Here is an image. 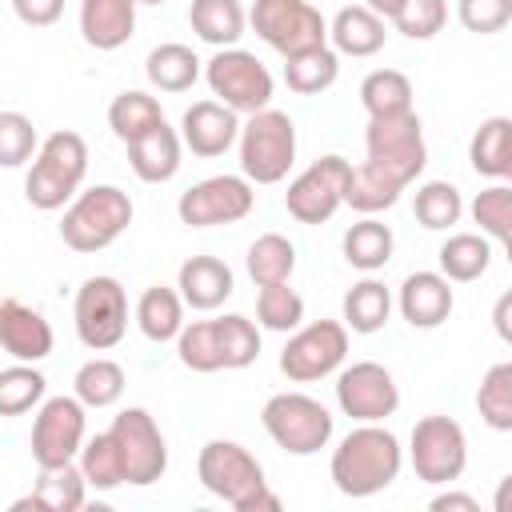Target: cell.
<instances>
[{
  "instance_id": "40",
  "label": "cell",
  "mask_w": 512,
  "mask_h": 512,
  "mask_svg": "<svg viewBox=\"0 0 512 512\" xmlns=\"http://www.w3.org/2000/svg\"><path fill=\"white\" fill-rule=\"evenodd\" d=\"M412 212H416V220H420L428 232H444V228H452V224L464 216L460 188L448 184V180H428V184L416 188Z\"/></svg>"
},
{
  "instance_id": "29",
  "label": "cell",
  "mask_w": 512,
  "mask_h": 512,
  "mask_svg": "<svg viewBox=\"0 0 512 512\" xmlns=\"http://www.w3.org/2000/svg\"><path fill=\"white\" fill-rule=\"evenodd\" d=\"M136 324L152 344H168L180 336L184 328V300L176 288L168 284H152L144 288V296L136 300Z\"/></svg>"
},
{
  "instance_id": "25",
  "label": "cell",
  "mask_w": 512,
  "mask_h": 512,
  "mask_svg": "<svg viewBox=\"0 0 512 512\" xmlns=\"http://www.w3.org/2000/svg\"><path fill=\"white\" fill-rule=\"evenodd\" d=\"M128 164L144 184H164V180L176 176V168H180V136L168 128V120L148 128L144 136L128 140Z\"/></svg>"
},
{
  "instance_id": "53",
  "label": "cell",
  "mask_w": 512,
  "mask_h": 512,
  "mask_svg": "<svg viewBox=\"0 0 512 512\" xmlns=\"http://www.w3.org/2000/svg\"><path fill=\"white\" fill-rule=\"evenodd\" d=\"M140 4H164V0H140Z\"/></svg>"
},
{
  "instance_id": "36",
  "label": "cell",
  "mask_w": 512,
  "mask_h": 512,
  "mask_svg": "<svg viewBox=\"0 0 512 512\" xmlns=\"http://www.w3.org/2000/svg\"><path fill=\"white\" fill-rule=\"evenodd\" d=\"M360 104L372 116H396L412 108V80L396 68H376L360 80Z\"/></svg>"
},
{
  "instance_id": "18",
  "label": "cell",
  "mask_w": 512,
  "mask_h": 512,
  "mask_svg": "<svg viewBox=\"0 0 512 512\" xmlns=\"http://www.w3.org/2000/svg\"><path fill=\"white\" fill-rule=\"evenodd\" d=\"M84 444V404L76 396L40 400L32 420V460L36 468H60L80 456Z\"/></svg>"
},
{
  "instance_id": "52",
  "label": "cell",
  "mask_w": 512,
  "mask_h": 512,
  "mask_svg": "<svg viewBox=\"0 0 512 512\" xmlns=\"http://www.w3.org/2000/svg\"><path fill=\"white\" fill-rule=\"evenodd\" d=\"M400 4H404V0H364V8L376 12L380 20H392V16L400 12Z\"/></svg>"
},
{
  "instance_id": "51",
  "label": "cell",
  "mask_w": 512,
  "mask_h": 512,
  "mask_svg": "<svg viewBox=\"0 0 512 512\" xmlns=\"http://www.w3.org/2000/svg\"><path fill=\"white\" fill-rule=\"evenodd\" d=\"M508 308H512V296L504 292V296L496 300V316H492V320H496V332H500V340H512V328H508Z\"/></svg>"
},
{
  "instance_id": "9",
  "label": "cell",
  "mask_w": 512,
  "mask_h": 512,
  "mask_svg": "<svg viewBox=\"0 0 512 512\" xmlns=\"http://www.w3.org/2000/svg\"><path fill=\"white\" fill-rule=\"evenodd\" d=\"M72 324L84 348L108 352L128 332V292L116 276H88L72 300Z\"/></svg>"
},
{
  "instance_id": "27",
  "label": "cell",
  "mask_w": 512,
  "mask_h": 512,
  "mask_svg": "<svg viewBox=\"0 0 512 512\" xmlns=\"http://www.w3.org/2000/svg\"><path fill=\"white\" fill-rule=\"evenodd\" d=\"M192 32L212 48H236V40L248 28V12L240 0H192L188 8Z\"/></svg>"
},
{
  "instance_id": "38",
  "label": "cell",
  "mask_w": 512,
  "mask_h": 512,
  "mask_svg": "<svg viewBox=\"0 0 512 512\" xmlns=\"http://www.w3.org/2000/svg\"><path fill=\"white\" fill-rule=\"evenodd\" d=\"M400 192H404V188H400L392 176H384L380 168H372V164L364 160V164H356V168L348 172L344 204H352V208L364 212V216H376V212L392 208V204L400 200Z\"/></svg>"
},
{
  "instance_id": "28",
  "label": "cell",
  "mask_w": 512,
  "mask_h": 512,
  "mask_svg": "<svg viewBox=\"0 0 512 512\" xmlns=\"http://www.w3.org/2000/svg\"><path fill=\"white\" fill-rule=\"evenodd\" d=\"M468 160L480 176L488 180H508L512 176V120L508 116H488L472 132Z\"/></svg>"
},
{
  "instance_id": "2",
  "label": "cell",
  "mask_w": 512,
  "mask_h": 512,
  "mask_svg": "<svg viewBox=\"0 0 512 512\" xmlns=\"http://www.w3.org/2000/svg\"><path fill=\"white\" fill-rule=\"evenodd\" d=\"M196 476L236 512H280V496L268 492L260 460L236 440H208L196 456Z\"/></svg>"
},
{
  "instance_id": "21",
  "label": "cell",
  "mask_w": 512,
  "mask_h": 512,
  "mask_svg": "<svg viewBox=\"0 0 512 512\" xmlns=\"http://www.w3.org/2000/svg\"><path fill=\"white\" fill-rule=\"evenodd\" d=\"M400 316L412 324V328H440L448 316H452V280H444L440 272H408L404 284H400Z\"/></svg>"
},
{
  "instance_id": "7",
  "label": "cell",
  "mask_w": 512,
  "mask_h": 512,
  "mask_svg": "<svg viewBox=\"0 0 512 512\" xmlns=\"http://www.w3.org/2000/svg\"><path fill=\"white\" fill-rule=\"evenodd\" d=\"M364 148H368V164L380 168L384 176H392L400 188H408L428 164L424 124L412 108L396 112V116H372L368 132H364Z\"/></svg>"
},
{
  "instance_id": "11",
  "label": "cell",
  "mask_w": 512,
  "mask_h": 512,
  "mask_svg": "<svg viewBox=\"0 0 512 512\" xmlns=\"http://www.w3.org/2000/svg\"><path fill=\"white\" fill-rule=\"evenodd\" d=\"M204 80L212 96H220L224 108L236 116H252L272 104V72L244 48H216V56L204 64Z\"/></svg>"
},
{
  "instance_id": "37",
  "label": "cell",
  "mask_w": 512,
  "mask_h": 512,
  "mask_svg": "<svg viewBox=\"0 0 512 512\" xmlns=\"http://www.w3.org/2000/svg\"><path fill=\"white\" fill-rule=\"evenodd\" d=\"M156 124H164V108H160L156 96H148V92H140V88H128V92H120V96L108 104V128H112L124 144L136 140V136H144V132L156 128Z\"/></svg>"
},
{
  "instance_id": "45",
  "label": "cell",
  "mask_w": 512,
  "mask_h": 512,
  "mask_svg": "<svg viewBox=\"0 0 512 512\" xmlns=\"http://www.w3.org/2000/svg\"><path fill=\"white\" fill-rule=\"evenodd\" d=\"M472 220L480 224V236H488L496 244H508L512 240V188L504 180H496L492 188L476 192Z\"/></svg>"
},
{
  "instance_id": "34",
  "label": "cell",
  "mask_w": 512,
  "mask_h": 512,
  "mask_svg": "<svg viewBox=\"0 0 512 512\" xmlns=\"http://www.w3.org/2000/svg\"><path fill=\"white\" fill-rule=\"evenodd\" d=\"M296 272V248L288 236L280 232H264L248 244V276L256 288H268V284H284L292 280Z\"/></svg>"
},
{
  "instance_id": "49",
  "label": "cell",
  "mask_w": 512,
  "mask_h": 512,
  "mask_svg": "<svg viewBox=\"0 0 512 512\" xmlns=\"http://www.w3.org/2000/svg\"><path fill=\"white\" fill-rule=\"evenodd\" d=\"M12 12H16L20 24H28V28H48V24L60 20L64 0H12Z\"/></svg>"
},
{
  "instance_id": "12",
  "label": "cell",
  "mask_w": 512,
  "mask_h": 512,
  "mask_svg": "<svg viewBox=\"0 0 512 512\" xmlns=\"http://www.w3.org/2000/svg\"><path fill=\"white\" fill-rule=\"evenodd\" d=\"M116 452H120V468H124V484L148 488L168 472V444L160 436V424L152 420L148 408H124L112 428H108Z\"/></svg>"
},
{
  "instance_id": "3",
  "label": "cell",
  "mask_w": 512,
  "mask_h": 512,
  "mask_svg": "<svg viewBox=\"0 0 512 512\" xmlns=\"http://www.w3.org/2000/svg\"><path fill=\"white\" fill-rule=\"evenodd\" d=\"M176 356L188 372H232L248 368L260 356V328L248 316H216L192 320L176 336Z\"/></svg>"
},
{
  "instance_id": "13",
  "label": "cell",
  "mask_w": 512,
  "mask_h": 512,
  "mask_svg": "<svg viewBox=\"0 0 512 512\" xmlns=\"http://www.w3.org/2000/svg\"><path fill=\"white\" fill-rule=\"evenodd\" d=\"M408 456L416 468V480L424 484H452L464 476L468 464V436L452 416H424L412 428Z\"/></svg>"
},
{
  "instance_id": "42",
  "label": "cell",
  "mask_w": 512,
  "mask_h": 512,
  "mask_svg": "<svg viewBox=\"0 0 512 512\" xmlns=\"http://www.w3.org/2000/svg\"><path fill=\"white\" fill-rule=\"evenodd\" d=\"M76 468H80L84 484H88V488H96V492H112V488H120V484H124L120 452H116V444H112V436H108V432H100V436H92V440H84V444H80Z\"/></svg>"
},
{
  "instance_id": "4",
  "label": "cell",
  "mask_w": 512,
  "mask_h": 512,
  "mask_svg": "<svg viewBox=\"0 0 512 512\" xmlns=\"http://www.w3.org/2000/svg\"><path fill=\"white\" fill-rule=\"evenodd\" d=\"M84 172H88V144H84V136L72 132V128H60L48 140H40V148L32 156V168L24 176V196H28L32 208L56 212V208H64L80 192Z\"/></svg>"
},
{
  "instance_id": "17",
  "label": "cell",
  "mask_w": 512,
  "mask_h": 512,
  "mask_svg": "<svg viewBox=\"0 0 512 512\" xmlns=\"http://www.w3.org/2000/svg\"><path fill=\"white\" fill-rule=\"evenodd\" d=\"M336 404L356 424H384L400 408V388L384 364L356 360L336 376Z\"/></svg>"
},
{
  "instance_id": "31",
  "label": "cell",
  "mask_w": 512,
  "mask_h": 512,
  "mask_svg": "<svg viewBox=\"0 0 512 512\" xmlns=\"http://www.w3.org/2000/svg\"><path fill=\"white\" fill-rule=\"evenodd\" d=\"M144 72L160 92H188L200 80V56L188 44H156L144 60Z\"/></svg>"
},
{
  "instance_id": "39",
  "label": "cell",
  "mask_w": 512,
  "mask_h": 512,
  "mask_svg": "<svg viewBox=\"0 0 512 512\" xmlns=\"http://www.w3.org/2000/svg\"><path fill=\"white\" fill-rule=\"evenodd\" d=\"M392 244H396L392 228L372 220V216H364L360 224H352L344 232V260L352 268H360V272H376V268H384L392 260Z\"/></svg>"
},
{
  "instance_id": "14",
  "label": "cell",
  "mask_w": 512,
  "mask_h": 512,
  "mask_svg": "<svg viewBox=\"0 0 512 512\" xmlns=\"http://www.w3.org/2000/svg\"><path fill=\"white\" fill-rule=\"evenodd\" d=\"M348 356V328L340 320H312L304 324L280 352V372L292 384H312L332 376Z\"/></svg>"
},
{
  "instance_id": "10",
  "label": "cell",
  "mask_w": 512,
  "mask_h": 512,
  "mask_svg": "<svg viewBox=\"0 0 512 512\" xmlns=\"http://www.w3.org/2000/svg\"><path fill=\"white\" fill-rule=\"evenodd\" d=\"M248 24L280 56H296L328 44V20L308 0H256L248 12Z\"/></svg>"
},
{
  "instance_id": "46",
  "label": "cell",
  "mask_w": 512,
  "mask_h": 512,
  "mask_svg": "<svg viewBox=\"0 0 512 512\" xmlns=\"http://www.w3.org/2000/svg\"><path fill=\"white\" fill-rule=\"evenodd\" d=\"M40 136L24 112H0V168H20L36 156Z\"/></svg>"
},
{
  "instance_id": "19",
  "label": "cell",
  "mask_w": 512,
  "mask_h": 512,
  "mask_svg": "<svg viewBox=\"0 0 512 512\" xmlns=\"http://www.w3.org/2000/svg\"><path fill=\"white\" fill-rule=\"evenodd\" d=\"M56 336L44 312H36L24 300H0V352H8L20 364H40L52 352Z\"/></svg>"
},
{
  "instance_id": "8",
  "label": "cell",
  "mask_w": 512,
  "mask_h": 512,
  "mask_svg": "<svg viewBox=\"0 0 512 512\" xmlns=\"http://www.w3.org/2000/svg\"><path fill=\"white\" fill-rule=\"evenodd\" d=\"M264 432L288 456H316L332 440V412L304 392H276L260 408Z\"/></svg>"
},
{
  "instance_id": "47",
  "label": "cell",
  "mask_w": 512,
  "mask_h": 512,
  "mask_svg": "<svg viewBox=\"0 0 512 512\" xmlns=\"http://www.w3.org/2000/svg\"><path fill=\"white\" fill-rule=\"evenodd\" d=\"M448 20V0H404L400 12L392 16V24L408 36V40H432Z\"/></svg>"
},
{
  "instance_id": "35",
  "label": "cell",
  "mask_w": 512,
  "mask_h": 512,
  "mask_svg": "<svg viewBox=\"0 0 512 512\" xmlns=\"http://www.w3.org/2000/svg\"><path fill=\"white\" fill-rule=\"evenodd\" d=\"M124 368L108 356H96L88 364L76 368V380H72V392L84 408H112L120 396H124Z\"/></svg>"
},
{
  "instance_id": "6",
  "label": "cell",
  "mask_w": 512,
  "mask_h": 512,
  "mask_svg": "<svg viewBox=\"0 0 512 512\" xmlns=\"http://www.w3.org/2000/svg\"><path fill=\"white\" fill-rule=\"evenodd\" d=\"M240 172L248 184H280L296 164V124L280 108H260L240 124Z\"/></svg>"
},
{
  "instance_id": "50",
  "label": "cell",
  "mask_w": 512,
  "mask_h": 512,
  "mask_svg": "<svg viewBox=\"0 0 512 512\" xmlns=\"http://www.w3.org/2000/svg\"><path fill=\"white\" fill-rule=\"evenodd\" d=\"M432 512H480V500L468 496V492H440L428 500Z\"/></svg>"
},
{
  "instance_id": "30",
  "label": "cell",
  "mask_w": 512,
  "mask_h": 512,
  "mask_svg": "<svg viewBox=\"0 0 512 512\" xmlns=\"http://www.w3.org/2000/svg\"><path fill=\"white\" fill-rule=\"evenodd\" d=\"M440 276L452 280V284H472L488 272L492 264V244L488 236L480 232H452L444 244H440Z\"/></svg>"
},
{
  "instance_id": "16",
  "label": "cell",
  "mask_w": 512,
  "mask_h": 512,
  "mask_svg": "<svg viewBox=\"0 0 512 512\" xmlns=\"http://www.w3.org/2000/svg\"><path fill=\"white\" fill-rule=\"evenodd\" d=\"M256 208V192L244 176H208L180 192L176 216L188 228H216V224H236Z\"/></svg>"
},
{
  "instance_id": "20",
  "label": "cell",
  "mask_w": 512,
  "mask_h": 512,
  "mask_svg": "<svg viewBox=\"0 0 512 512\" xmlns=\"http://www.w3.org/2000/svg\"><path fill=\"white\" fill-rule=\"evenodd\" d=\"M236 136H240V116L220 100H196L180 120V144L204 160L224 156L236 144Z\"/></svg>"
},
{
  "instance_id": "22",
  "label": "cell",
  "mask_w": 512,
  "mask_h": 512,
  "mask_svg": "<svg viewBox=\"0 0 512 512\" xmlns=\"http://www.w3.org/2000/svg\"><path fill=\"white\" fill-rule=\"evenodd\" d=\"M140 0H80V36L96 52H116L136 32Z\"/></svg>"
},
{
  "instance_id": "43",
  "label": "cell",
  "mask_w": 512,
  "mask_h": 512,
  "mask_svg": "<svg viewBox=\"0 0 512 512\" xmlns=\"http://www.w3.org/2000/svg\"><path fill=\"white\" fill-rule=\"evenodd\" d=\"M44 372L32 364H12L0 368V416H24L28 408H36L44 400Z\"/></svg>"
},
{
  "instance_id": "44",
  "label": "cell",
  "mask_w": 512,
  "mask_h": 512,
  "mask_svg": "<svg viewBox=\"0 0 512 512\" xmlns=\"http://www.w3.org/2000/svg\"><path fill=\"white\" fill-rule=\"evenodd\" d=\"M300 320H304V296L296 288H288V280L260 288V296H256V324L260 328L292 332V328H300Z\"/></svg>"
},
{
  "instance_id": "24",
  "label": "cell",
  "mask_w": 512,
  "mask_h": 512,
  "mask_svg": "<svg viewBox=\"0 0 512 512\" xmlns=\"http://www.w3.org/2000/svg\"><path fill=\"white\" fill-rule=\"evenodd\" d=\"M388 20H380L376 12H368L364 4H348L332 16L328 24V40H332V52L336 56H376L388 40Z\"/></svg>"
},
{
  "instance_id": "5",
  "label": "cell",
  "mask_w": 512,
  "mask_h": 512,
  "mask_svg": "<svg viewBox=\"0 0 512 512\" xmlns=\"http://www.w3.org/2000/svg\"><path fill=\"white\" fill-rule=\"evenodd\" d=\"M132 224V200L128 192H120L116 184H92L84 192H76L64 208L60 220V240L72 252H104L108 244H116Z\"/></svg>"
},
{
  "instance_id": "48",
  "label": "cell",
  "mask_w": 512,
  "mask_h": 512,
  "mask_svg": "<svg viewBox=\"0 0 512 512\" xmlns=\"http://www.w3.org/2000/svg\"><path fill=\"white\" fill-rule=\"evenodd\" d=\"M456 16L468 32L476 36H492L504 32L512 20V0H456Z\"/></svg>"
},
{
  "instance_id": "32",
  "label": "cell",
  "mask_w": 512,
  "mask_h": 512,
  "mask_svg": "<svg viewBox=\"0 0 512 512\" xmlns=\"http://www.w3.org/2000/svg\"><path fill=\"white\" fill-rule=\"evenodd\" d=\"M336 76H340V56L328 44L284 56V80L296 96H320L324 88L336 84Z\"/></svg>"
},
{
  "instance_id": "26",
  "label": "cell",
  "mask_w": 512,
  "mask_h": 512,
  "mask_svg": "<svg viewBox=\"0 0 512 512\" xmlns=\"http://www.w3.org/2000/svg\"><path fill=\"white\" fill-rule=\"evenodd\" d=\"M84 476L72 464H60V468H40V480L28 496L12 500V512H24V508H40V512H76L84 508Z\"/></svg>"
},
{
  "instance_id": "41",
  "label": "cell",
  "mask_w": 512,
  "mask_h": 512,
  "mask_svg": "<svg viewBox=\"0 0 512 512\" xmlns=\"http://www.w3.org/2000/svg\"><path fill=\"white\" fill-rule=\"evenodd\" d=\"M476 408L492 432H512V364L508 360H500L484 372L480 392H476Z\"/></svg>"
},
{
  "instance_id": "15",
  "label": "cell",
  "mask_w": 512,
  "mask_h": 512,
  "mask_svg": "<svg viewBox=\"0 0 512 512\" xmlns=\"http://www.w3.org/2000/svg\"><path fill=\"white\" fill-rule=\"evenodd\" d=\"M352 164L344 156H320L312 160L284 192V208L296 224H324L336 216L344 204V184H348Z\"/></svg>"
},
{
  "instance_id": "23",
  "label": "cell",
  "mask_w": 512,
  "mask_h": 512,
  "mask_svg": "<svg viewBox=\"0 0 512 512\" xmlns=\"http://www.w3.org/2000/svg\"><path fill=\"white\" fill-rule=\"evenodd\" d=\"M176 288H180V300L188 308L216 312L232 296L236 280H232V268L220 256H188L176 272Z\"/></svg>"
},
{
  "instance_id": "1",
  "label": "cell",
  "mask_w": 512,
  "mask_h": 512,
  "mask_svg": "<svg viewBox=\"0 0 512 512\" xmlns=\"http://www.w3.org/2000/svg\"><path fill=\"white\" fill-rule=\"evenodd\" d=\"M400 464H404L400 440L384 424H360L336 444L328 476L340 496L364 500V496L384 492L400 476Z\"/></svg>"
},
{
  "instance_id": "33",
  "label": "cell",
  "mask_w": 512,
  "mask_h": 512,
  "mask_svg": "<svg viewBox=\"0 0 512 512\" xmlns=\"http://www.w3.org/2000/svg\"><path fill=\"white\" fill-rule=\"evenodd\" d=\"M392 316V292L380 284V280H360L344 292V328L360 332V336H372L388 324Z\"/></svg>"
}]
</instances>
